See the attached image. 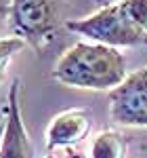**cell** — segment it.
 <instances>
[{
	"instance_id": "1",
	"label": "cell",
	"mask_w": 147,
	"mask_h": 158,
	"mask_svg": "<svg viewBox=\"0 0 147 158\" xmlns=\"http://www.w3.org/2000/svg\"><path fill=\"white\" fill-rule=\"evenodd\" d=\"M126 76V59L120 49L84 40L61 53L53 68L57 82L90 91H111L122 85Z\"/></svg>"
},
{
	"instance_id": "2",
	"label": "cell",
	"mask_w": 147,
	"mask_h": 158,
	"mask_svg": "<svg viewBox=\"0 0 147 158\" xmlns=\"http://www.w3.org/2000/svg\"><path fill=\"white\" fill-rule=\"evenodd\" d=\"M65 30L107 47H147V0H118L82 19H67Z\"/></svg>"
},
{
	"instance_id": "3",
	"label": "cell",
	"mask_w": 147,
	"mask_h": 158,
	"mask_svg": "<svg viewBox=\"0 0 147 158\" xmlns=\"http://www.w3.org/2000/svg\"><path fill=\"white\" fill-rule=\"evenodd\" d=\"M65 9V0H11L6 11L9 32L42 55L67 23Z\"/></svg>"
},
{
	"instance_id": "4",
	"label": "cell",
	"mask_w": 147,
	"mask_h": 158,
	"mask_svg": "<svg viewBox=\"0 0 147 158\" xmlns=\"http://www.w3.org/2000/svg\"><path fill=\"white\" fill-rule=\"evenodd\" d=\"M109 118L122 127H147V65L109 91Z\"/></svg>"
},
{
	"instance_id": "5",
	"label": "cell",
	"mask_w": 147,
	"mask_h": 158,
	"mask_svg": "<svg viewBox=\"0 0 147 158\" xmlns=\"http://www.w3.org/2000/svg\"><path fill=\"white\" fill-rule=\"evenodd\" d=\"M4 133L0 141V158H34V148L21 116L19 103V78H15L6 91V103L2 108Z\"/></svg>"
},
{
	"instance_id": "6",
	"label": "cell",
	"mask_w": 147,
	"mask_h": 158,
	"mask_svg": "<svg viewBox=\"0 0 147 158\" xmlns=\"http://www.w3.org/2000/svg\"><path fill=\"white\" fill-rule=\"evenodd\" d=\"M90 131V114L82 108L65 110L57 114L46 127V148L50 152L59 148H72L80 143Z\"/></svg>"
},
{
	"instance_id": "7",
	"label": "cell",
	"mask_w": 147,
	"mask_h": 158,
	"mask_svg": "<svg viewBox=\"0 0 147 158\" xmlns=\"http://www.w3.org/2000/svg\"><path fill=\"white\" fill-rule=\"evenodd\" d=\"M128 141L122 133L107 129L93 137L88 148V158H126Z\"/></svg>"
},
{
	"instance_id": "8",
	"label": "cell",
	"mask_w": 147,
	"mask_h": 158,
	"mask_svg": "<svg viewBox=\"0 0 147 158\" xmlns=\"http://www.w3.org/2000/svg\"><path fill=\"white\" fill-rule=\"evenodd\" d=\"M25 47V42L21 38H15V36H6V38H0V85L6 76V68L11 59L19 53V51Z\"/></svg>"
},
{
	"instance_id": "9",
	"label": "cell",
	"mask_w": 147,
	"mask_h": 158,
	"mask_svg": "<svg viewBox=\"0 0 147 158\" xmlns=\"http://www.w3.org/2000/svg\"><path fill=\"white\" fill-rule=\"evenodd\" d=\"M113 2H118V0H95V4H97L99 9H103V6H109Z\"/></svg>"
},
{
	"instance_id": "10",
	"label": "cell",
	"mask_w": 147,
	"mask_h": 158,
	"mask_svg": "<svg viewBox=\"0 0 147 158\" xmlns=\"http://www.w3.org/2000/svg\"><path fill=\"white\" fill-rule=\"evenodd\" d=\"M67 158H88V156L80 154V152H74V150H70V152H67Z\"/></svg>"
},
{
	"instance_id": "11",
	"label": "cell",
	"mask_w": 147,
	"mask_h": 158,
	"mask_svg": "<svg viewBox=\"0 0 147 158\" xmlns=\"http://www.w3.org/2000/svg\"><path fill=\"white\" fill-rule=\"evenodd\" d=\"M2 133H4V118L0 120V141H2Z\"/></svg>"
},
{
	"instance_id": "12",
	"label": "cell",
	"mask_w": 147,
	"mask_h": 158,
	"mask_svg": "<svg viewBox=\"0 0 147 158\" xmlns=\"http://www.w3.org/2000/svg\"><path fill=\"white\" fill-rule=\"evenodd\" d=\"M6 11H9V6H0V15H6Z\"/></svg>"
},
{
	"instance_id": "13",
	"label": "cell",
	"mask_w": 147,
	"mask_h": 158,
	"mask_svg": "<svg viewBox=\"0 0 147 158\" xmlns=\"http://www.w3.org/2000/svg\"><path fill=\"white\" fill-rule=\"evenodd\" d=\"M46 158H57V156H55V154H49V156H46Z\"/></svg>"
}]
</instances>
